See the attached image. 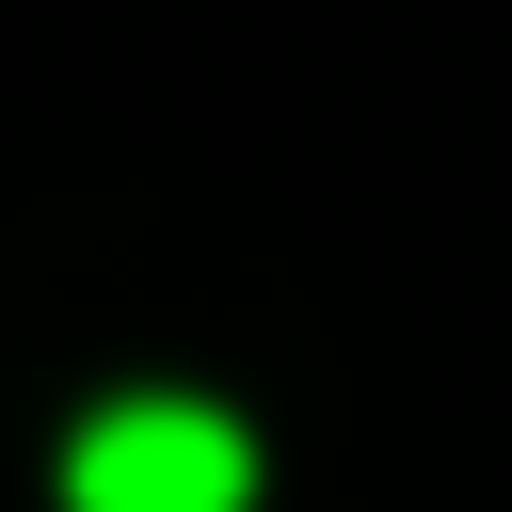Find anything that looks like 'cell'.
Returning a JSON list of instances; mask_svg holds the SVG:
<instances>
[{
    "label": "cell",
    "instance_id": "obj_1",
    "mask_svg": "<svg viewBox=\"0 0 512 512\" xmlns=\"http://www.w3.org/2000/svg\"><path fill=\"white\" fill-rule=\"evenodd\" d=\"M240 496H256V432L224 400H176V384L96 400L64 448V512H240Z\"/></svg>",
    "mask_w": 512,
    "mask_h": 512
}]
</instances>
